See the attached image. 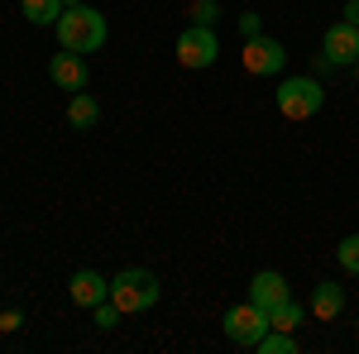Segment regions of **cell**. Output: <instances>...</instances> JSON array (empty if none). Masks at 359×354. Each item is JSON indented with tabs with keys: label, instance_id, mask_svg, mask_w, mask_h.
Listing matches in <instances>:
<instances>
[{
	"label": "cell",
	"instance_id": "obj_1",
	"mask_svg": "<svg viewBox=\"0 0 359 354\" xmlns=\"http://www.w3.org/2000/svg\"><path fill=\"white\" fill-rule=\"evenodd\" d=\"M57 43H62V48H67V53H96V48H101V43H106V34H111V29H106V15H101V10H91V5H67V10H62V20H57Z\"/></svg>",
	"mask_w": 359,
	"mask_h": 354
},
{
	"label": "cell",
	"instance_id": "obj_2",
	"mask_svg": "<svg viewBox=\"0 0 359 354\" xmlns=\"http://www.w3.org/2000/svg\"><path fill=\"white\" fill-rule=\"evenodd\" d=\"M158 278L149 268H125L111 278V301L125 311V316H139V311H149V306H158Z\"/></svg>",
	"mask_w": 359,
	"mask_h": 354
},
{
	"label": "cell",
	"instance_id": "obj_3",
	"mask_svg": "<svg viewBox=\"0 0 359 354\" xmlns=\"http://www.w3.org/2000/svg\"><path fill=\"white\" fill-rule=\"evenodd\" d=\"M273 101L283 110V120H311V115H321V106H326V86L316 82V77H283Z\"/></svg>",
	"mask_w": 359,
	"mask_h": 354
},
{
	"label": "cell",
	"instance_id": "obj_4",
	"mask_svg": "<svg viewBox=\"0 0 359 354\" xmlns=\"http://www.w3.org/2000/svg\"><path fill=\"white\" fill-rule=\"evenodd\" d=\"M221 330H225V340H230V345L254 350V345L264 340V330H269V311H264L259 301H235V306L221 316Z\"/></svg>",
	"mask_w": 359,
	"mask_h": 354
},
{
	"label": "cell",
	"instance_id": "obj_5",
	"mask_svg": "<svg viewBox=\"0 0 359 354\" xmlns=\"http://www.w3.org/2000/svg\"><path fill=\"white\" fill-rule=\"evenodd\" d=\"M216 57H221V39H216L211 25H192V29L177 34V62H182V67L201 72V67H211Z\"/></svg>",
	"mask_w": 359,
	"mask_h": 354
},
{
	"label": "cell",
	"instance_id": "obj_6",
	"mask_svg": "<svg viewBox=\"0 0 359 354\" xmlns=\"http://www.w3.org/2000/svg\"><path fill=\"white\" fill-rule=\"evenodd\" d=\"M240 57H245L249 77H278L283 62H287V48L278 39H269V34H254V39H245V53Z\"/></svg>",
	"mask_w": 359,
	"mask_h": 354
},
{
	"label": "cell",
	"instance_id": "obj_7",
	"mask_svg": "<svg viewBox=\"0 0 359 354\" xmlns=\"http://www.w3.org/2000/svg\"><path fill=\"white\" fill-rule=\"evenodd\" d=\"M359 57V29L355 25H331L321 39V67H355Z\"/></svg>",
	"mask_w": 359,
	"mask_h": 354
},
{
	"label": "cell",
	"instance_id": "obj_8",
	"mask_svg": "<svg viewBox=\"0 0 359 354\" xmlns=\"http://www.w3.org/2000/svg\"><path fill=\"white\" fill-rule=\"evenodd\" d=\"M48 77H53V86H62V91H86L91 86V67H86L82 53H53V62H48Z\"/></svg>",
	"mask_w": 359,
	"mask_h": 354
},
{
	"label": "cell",
	"instance_id": "obj_9",
	"mask_svg": "<svg viewBox=\"0 0 359 354\" xmlns=\"http://www.w3.org/2000/svg\"><path fill=\"white\" fill-rule=\"evenodd\" d=\"M67 297L77 301V306H96V301H106L111 297V278H101L96 268H77L72 278H67Z\"/></svg>",
	"mask_w": 359,
	"mask_h": 354
},
{
	"label": "cell",
	"instance_id": "obj_10",
	"mask_svg": "<svg viewBox=\"0 0 359 354\" xmlns=\"http://www.w3.org/2000/svg\"><path fill=\"white\" fill-rule=\"evenodd\" d=\"M287 297H292V282H287L283 273L264 268V273H254V278H249V301H259L264 311H273L278 301H287Z\"/></svg>",
	"mask_w": 359,
	"mask_h": 354
},
{
	"label": "cell",
	"instance_id": "obj_11",
	"mask_svg": "<svg viewBox=\"0 0 359 354\" xmlns=\"http://www.w3.org/2000/svg\"><path fill=\"white\" fill-rule=\"evenodd\" d=\"M306 311H311L316 321H335V316L345 311V287L321 278V282H316V292H311V306H306Z\"/></svg>",
	"mask_w": 359,
	"mask_h": 354
},
{
	"label": "cell",
	"instance_id": "obj_12",
	"mask_svg": "<svg viewBox=\"0 0 359 354\" xmlns=\"http://www.w3.org/2000/svg\"><path fill=\"white\" fill-rule=\"evenodd\" d=\"M62 10H67V0H20V15L39 29H53L62 20Z\"/></svg>",
	"mask_w": 359,
	"mask_h": 354
},
{
	"label": "cell",
	"instance_id": "obj_13",
	"mask_svg": "<svg viewBox=\"0 0 359 354\" xmlns=\"http://www.w3.org/2000/svg\"><path fill=\"white\" fill-rule=\"evenodd\" d=\"M96 120H101L96 96H91V91H72V101H67V125H72V130H91Z\"/></svg>",
	"mask_w": 359,
	"mask_h": 354
},
{
	"label": "cell",
	"instance_id": "obj_14",
	"mask_svg": "<svg viewBox=\"0 0 359 354\" xmlns=\"http://www.w3.org/2000/svg\"><path fill=\"white\" fill-rule=\"evenodd\" d=\"M302 321H306V311H302V306H297L292 297H287V301H278L273 311H269V326H273V330H297Z\"/></svg>",
	"mask_w": 359,
	"mask_h": 354
},
{
	"label": "cell",
	"instance_id": "obj_15",
	"mask_svg": "<svg viewBox=\"0 0 359 354\" xmlns=\"http://www.w3.org/2000/svg\"><path fill=\"white\" fill-rule=\"evenodd\" d=\"M259 354H297V340H292V330H264V340L254 345Z\"/></svg>",
	"mask_w": 359,
	"mask_h": 354
},
{
	"label": "cell",
	"instance_id": "obj_16",
	"mask_svg": "<svg viewBox=\"0 0 359 354\" xmlns=\"http://www.w3.org/2000/svg\"><path fill=\"white\" fill-rule=\"evenodd\" d=\"M335 259H340V268H345V273H359V235H345L340 249H335Z\"/></svg>",
	"mask_w": 359,
	"mask_h": 354
},
{
	"label": "cell",
	"instance_id": "obj_17",
	"mask_svg": "<svg viewBox=\"0 0 359 354\" xmlns=\"http://www.w3.org/2000/svg\"><path fill=\"white\" fill-rule=\"evenodd\" d=\"M91 316H96V326H101V330H111V326H120V316H125V311L106 297V301H96V306H91Z\"/></svg>",
	"mask_w": 359,
	"mask_h": 354
},
{
	"label": "cell",
	"instance_id": "obj_18",
	"mask_svg": "<svg viewBox=\"0 0 359 354\" xmlns=\"http://www.w3.org/2000/svg\"><path fill=\"white\" fill-rule=\"evenodd\" d=\"M216 15H221L216 0H192V25H216Z\"/></svg>",
	"mask_w": 359,
	"mask_h": 354
},
{
	"label": "cell",
	"instance_id": "obj_19",
	"mask_svg": "<svg viewBox=\"0 0 359 354\" xmlns=\"http://www.w3.org/2000/svg\"><path fill=\"white\" fill-rule=\"evenodd\" d=\"M254 34H264V25H259L254 10H245V15H240V39H254Z\"/></svg>",
	"mask_w": 359,
	"mask_h": 354
},
{
	"label": "cell",
	"instance_id": "obj_20",
	"mask_svg": "<svg viewBox=\"0 0 359 354\" xmlns=\"http://www.w3.org/2000/svg\"><path fill=\"white\" fill-rule=\"evenodd\" d=\"M20 326H25L20 311H0V330H20Z\"/></svg>",
	"mask_w": 359,
	"mask_h": 354
},
{
	"label": "cell",
	"instance_id": "obj_21",
	"mask_svg": "<svg viewBox=\"0 0 359 354\" xmlns=\"http://www.w3.org/2000/svg\"><path fill=\"white\" fill-rule=\"evenodd\" d=\"M340 15H345V25L359 29V0H345V10H340Z\"/></svg>",
	"mask_w": 359,
	"mask_h": 354
},
{
	"label": "cell",
	"instance_id": "obj_22",
	"mask_svg": "<svg viewBox=\"0 0 359 354\" xmlns=\"http://www.w3.org/2000/svg\"><path fill=\"white\" fill-rule=\"evenodd\" d=\"M67 5H82V0H67Z\"/></svg>",
	"mask_w": 359,
	"mask_h": 354
},
{
	"label": "cell",
	"instance_id": "obj_23",
	"mask_svg": "<svg viewBox=\"0 0 359 354\" xmlns=\"http://www.w3.org/2000/svg\"><path fill=\"white\" fill-rule=\"evenodd\" d=\"M355 72H359V57H355Z\"/></svg>",
	"mask_w": 359,
	"mask_h": 354
}]
</instances>
